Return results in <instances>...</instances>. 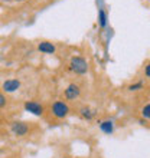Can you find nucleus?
Listing matches in <instances>:
<instances>
[{"mask_svg":"<svg viewBox=\"0 0 150 158\" xmlns=\"http://www.w3.org/2000/svg\"><path fill=\"white\" fill-rule=\"evenodd\" d=\"M61 158H74V157H71V155H64V157H61Z\"/></svg>","mask_w":150,"mask_h":158,"instance_id":"nucleus-16","label":"nucleus"},{"mask_svg":"<svg viewBox=\"0 0 150 158\" xmlns=\"http://www.w3.org/2000/svg\"><path fill=\"white\" fill-rule=\"evenodd\" d=\"M140 115H142L143 119L150 121V102L149 104H144L142 108H140Z\"/></svg>","mask_w":150,"mask_h":158,"instance_id":"nucleus-12","label":"nucleus"},{"mask_svg":"<svg viewBox=\"0 0 150 158\" xmlns=\"http://www.w3.org/2000/svg\"><path fill=\"white\" fill-rule=\"evenodd\" d=\"M108 23V15H107V10L105 9H100L98 10V26L101 29H104Z\"/></svg>","mask_w":150,"mask_h":158,"instance_id":"nucleus-10","label":"nucleus"},{"mask_svg":"<svg viewBox=\"0 0 150 158\" xmlns=\"http://www.w3.org/2000/svg\"><path fill=\"white\" fill-rule=\"evenodd\" d=\"M68 69L77 76H84L87 75L90 71V65H88L87 59L82 56H72L68 63Z\"/></svg>","mask_w":150,"mask_h":158,"instance_id":"nucleus-2","label":"nucleus"},{"mask_svg":"<svg viewBox=\"0 0 150 158\" xmlns=\"http://www.w3.org/2000/svg\"><path fill=\"white\" fill-rule=\"evenodd\" d=\"M23 108H25L26 112L32 114L35 117H43L46 112L45 109V105L39 102L36 99H29V101H25V104H23Z\"/></svg>","mask_w":150,"mask_h":158,"instance_id":"nucleus-5","label":"nucleus"},{"mask_svg":"<svg viewBox=\"0 0 150 158\" xmlns=\"http://www.w3.org/2000/svg\"><path fill=\"white\" fill-rule=\"evenodd\" d=\"M98 128H100L101 132H104L105 135H113L114 131H116V124L114 121L110 119V118H105V119L98 121Z\"/></svg>","mask_w":150,"mask_h":158,"instance_id":"nucleus-8","label":"nucleus"},{"mask_svg":"<svg viewBox=\"0 0 150 158\" xmlns=\"http://www.w3.org/2000/svg\"><path fill=\"white\" fill-rule=\"evenodd\" d=\"M143 75H144V78L150 79V60L144 65V68H143Z\"/></svg>","mask_w":150,"mask_h":158,"instance_id":"nucleus-14","label":"nucleus"},{"mask_svg":"<svg viewBox=\"0 0 150 158\" xmlns=\"http://www.w3.org/2000/svg\"><path fill=\"white\" fill-rule=\"evenodd\" d=\"M10 2H17V3H22V2H26V0H10Z\"/></svg>","mask_w":150,"mask_h":158,"instance_id":"nucleus-15","label":"nucleus"},{"mask_svg":"<svg viewBox=\"0 0 150 158\" xmlns=\"http://www.w3.org/2000/svg\"><path fill=\"white\" fill-rule=\"evenodd\" d=\"M30 129H32V122H26V121H13L10 124V132L15 135V137H26L30 134Z\"/></svg>","mask_w":150,"mask_h":158,"instance_id":"nucleus-3","label":"nucleus"},{"mask_svg":"<svg viewBox=\"0 0 150 158\" xmlns=\"http://www.w3.org/2000/svg\"><path fill=\"white\" fill-rule=\"evenodd\" d=\"M20 86H22L20 79L9 78L6 81H3V83H2V92L3 94H15V92L20 89Z\"/></svg>","mask_w":150,"mask_h":158,"instance_id":"nucleus-6","label":"nucleus"},{"mask_svg":"<svg viewBox=\"0 0 150 158\" xmlns=\"http://www.w3.org/2000/svg\"><path fill=\"white\" fill-rule=\"evenodd\" d=\"M78 115L81 119L84 121H92L97 117V109H94L90 105H82L81 108L78 109Z\"/></svg>","mask_w":150,"mask_h":158,"instance_id":"nucleus-7","label":"nucleus"},{"mask_svg":"<svg viewBox=\"0 0 150 158\" xmlns=\"http://www.w3.org/2000/svg\"><path fill=\"white\" fill-rule=\"evenodd\" d=\"M36 48H38V50L43 55H54L55 52H56V46L51 40H41L38 43Z\"/></svg>","mask_w":150,"mask_h":158,"instance_id":"nucleus-9","label":"nucleus"},{"mask_svg":"<svg viewBox=\"0 0 150 158\" xmlns=\"http://www.w3.org/2000/svg\"><path fill=\"white\" fill-rule=\"evenodd\" d=\"M71 112H72V109H71V106H69V104H68L67 101H62V99L54 101L49 106L51 117L56 121L67 119V118L71 115Z\"/></svg>","mask_w":150,"mask_h":158,"instance_id":"nucleus-1","label":"nucleus"},{"mask_svg":"<svg viewBox=\"0 0 150 158\" xmlns=\"http://www.w3.org/2000/svg\"><path fill=\"white\" fill-rule=\"evenodd\" d=\"M81 94H82V86L77 82H71L64 89V101H67V102L77 101V99H79Z\"/></svg>","mask_w":150,"mask_h":158,"instance_id":"nucleus-4","label":"nucleus"},{"mask_svg":"<svg viewBox=\"0 0 150 158\" xmlns=\"http://www.w3.org/2000/svg\"><path fill=\"white\" fill-rule=\"evenodd\" d=\"M7 104H9V99H7V96H6V94H3V92L0 91V111L6 108Z\"/></svg>","mask_w":150,"mask_h":158,"instance_id":"nucleus-13","label":"nucleus"},{"mask_svg":"<svg viewBox=\"0 0 150 158\" xmlns=\"http://www.w3.org/2000/svg\"><path fill=\"white\" fill-rule=\"evenodd\" d=\"M144 86H146L144 81L140 79V81H136V82L130 83L129 86H127V91L129 92H139V91H142V89H144Z\"/></svg>","mask_w":150,"mask_h":158,"instance_id":"nucleus-11","label":"nucleus"}]
</instances>
